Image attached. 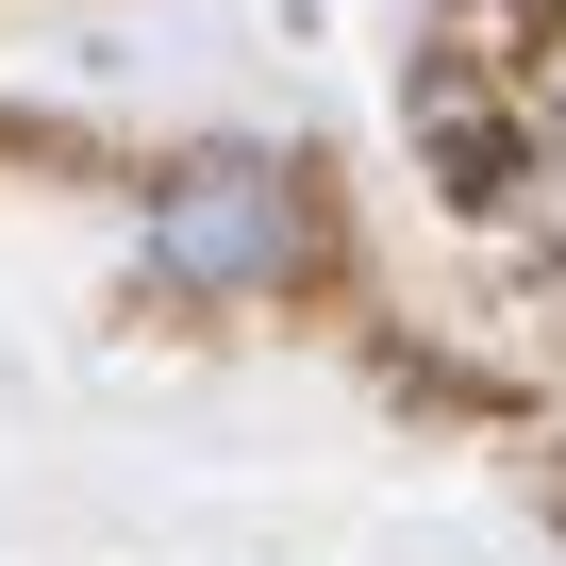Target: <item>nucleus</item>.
Segmentation results:
<instances>
[{"label":"nucleus","mask_w":566,"mask_h":566,"mask_svg":"<svg viewBox=\"0 0 566 566\" xmlns=\"http://www.w3.org/2000/svg\"><path fill=\"white\" fill-rule=\"evenodd\" d=\"M283 250H301V184L266 150H200L150 184V283L167 301H250V283H283Z\"/></svg>","instance_id":"f257e3e1"}]
</instances>
